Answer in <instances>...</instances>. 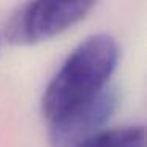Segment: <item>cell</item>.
<instances>
[{"label": "cell", "instance_id": "6da1fadb", "mask_svg": "<svg viewBox=\"0 0 147 147\" xmlns=\"http://www.w3.org/2000/svg\"><path fill=\"white\" fill-rule=\"evenodd\" d=\"M119 46L106 33L84 40L62 63L43 93L41 111L49 125L57 123L108 87L117 68Z\"/></svg>", "mask_w": 147, "mask_h": 147}, {"label": "cell", "instance_id": "7a4b0ae2", "mask_svg": "<svg viewBox=\"0 0 147 147\" xmlns=\"http://www.w3.org/2000/svg\"><path fill=\"white\" fill-rule=\"evenodd\" d=\"M95 3L96 0H29L10 18L5 36L16 46L48 41L82 21Z\"/></svg>", "mask_w": 147, "mask_h": 147}, {"label": "cell", "instance_id": "3957f363", "mask_svg": "<svg viewBox=\"0 0 147 147\" xmlns=\"http://www.w3.org/2000/svg\"><path fill=\"white\" fill-rule=\"evenodd\" d=\"M117 106V93L106 87L101 93L78 108L70 115L51 127V142L54 147H73L84 138L98 131L114 114Z\"/></svg>", "mask_w": 147, "mask_h": 147}, {"label": "cell", "instance_id": "277c9868", "mask_svg": "<svg viewBox=\"0 0 147 147\" xmlns=\"http://www.w3.org/2000/svg\"><path fill=\"white\" fill-rule=\"evenodd\" d=\"M146 128L141 125L95 131L73 147H146Z\"/></svg>", "mask_w": 147, "mask_h": 147}]
</instances>
